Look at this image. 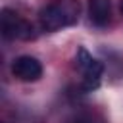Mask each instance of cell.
Wrapping results in <instances>:
<instances>
[{"mask_svg":"<svg viewBox=\"0 0 123 123\" xmlns=\"http://www.w3.org/2000/svg\"><path fill=\"white\" fill-rule=\"evenodd\" d=\"M79 0H50L38 12V23L44 31L54 33L73 25L79 19Z\"/></svg>","mask_w":123,"mask_h":123,"instance_id":"cell-1","label":"cell"},{"mask_svg":"<svg viewBox=\"0 0 123 123\" xmlns=\"http://www.w3.org/2000/svg\"><path fill=\"white\" fill-rule=\"evenodd\" d=\"M119 8H121V12H123V0H121V2H119Z\"/></svg>","mask_w":123,"mask_h":123,"instance_id":"cell-7","label":"cell"},{"mask_svg":"<svg viewBox=\"0 0 123 123\" xmlns=\"http://www.w3.org/2000/svg\"><path fill=\"white\" fill-rule=\"evenodd\" d=\"M88 15L96 27H104L111 19V2L110 0H88Z\"/></svg>","mask_w":123,"mask_h":123,"instance_id":"cell-5","label":"cell"},{"mask_svg":"<svg viewBox=\"0 0 123 123\" xmlns=\"http://www.w3.org/2000/svg\"><path fill=\"white\" fill-rule=\"evenodd\" d=\"M12 73L15 79L23 81V83H31V81H37L40 79L42 75V65L37 58L33 56H19L13 60L12 63Z\"/></svg>","mask_w":123,"mask_h":123,"instance_id":"cell-4","label":"cell"},{"mask_svg":"<svg viewBox=\"0 0 123 123\" xmlns=\"http://www.w3.org/2000/svg\"><path fill=\"white\" fill-rule=\"evenodd\" d=\"M0 27H2L4 38H10V40H29L35 37V29H33L31 21H27L23 15H19L17 12H13L10 8L2 10Z\"/></svg>","mask_w":123,"mask_h":123,"instance_id":"cell-3","label":"cell"},{"mask_svg":"<svg viewBox=\"0 0 123 123\" xmlns=\"http://www.w3.org/2000/svg\"><path fill=\"white\" fill-rule=\"evenodd\" d=\"M73 123H98V121H94V119H90V117H77Z\"/></svg>","mask_w":123,"mask_h":123,"instance_id":"cell-6","label":"cell"},{"mask_svg":"<svg viewBox=\"0 0 123 123\" xmlns=\"http://www.w3.org/2000/svg\"><path fill=\"white\" fill-rule=\"evenodd\" d=\"M75 65L81 73V85L85 90H94L100 86L102 81V73H104V65L102 62H98L96 58H92L86 48L79 46L77 48V56H75Z\"/></svg>","mask_w":123,"mask_h":123,"instance_id":"cell-2","label":"cell"}]
</instances>
